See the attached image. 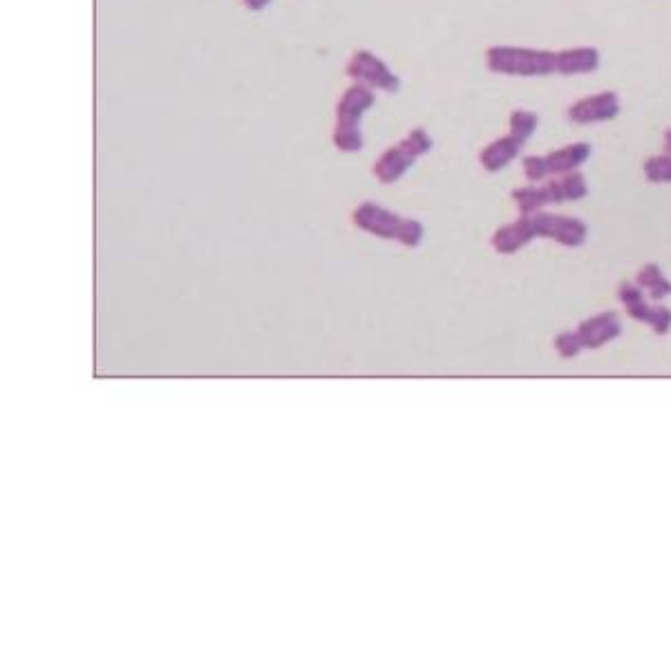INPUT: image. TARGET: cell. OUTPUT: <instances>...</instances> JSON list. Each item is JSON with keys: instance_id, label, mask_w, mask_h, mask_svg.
<instances>
[{"instance_id": "8fae6325", "label": "cell", "mask_w": 671, "mask_h": 671, "mask_svg": "<svg viewBox=\"0 0 671 671\" xmlns=\"http://www.w3.org/2000/svg\"><path fill=\"white\" fill-rule=\"evenodd\" d=\"M620 112V99L616 92H600L591 94L575 101L573 106L566 112V117L578 126H591V124H602V121L616 119Z\"/></svg>"}, {"instance_id": "ac0fdd59", "label": "cell", "mask_w": 671, "mask_h": 671, "mask_svg": "<svg viewBox=\"0 0 671 671\" xmlns=\"http://www.w3.org/2000/svg\"><path fill=\"white\" fill-rule=\"evenodd\" d=\"M240 3L249 9V12H262L271 5V0H240Z\"/></svg>"}, {"instance_id": "9a60e30c", "label": "cell", "mask_w": 671, "mask_h": 671, "mask_svg": "<svg viewBox=\"0 0 671 671\" xmlns=\"http://www.w3.org/2000/svg\"><path fill=\"white\" fill-rule=\"evenodd\" d=\"M636 285L645 291L649 300L654 302H660L671 296V280L665 276L658 264H645V267L638 271Z\"/></svg>"}, {"instance_id": "30bf717a", "label": "cell", "mask_w": 671, "mask_h": 671, "mask_svg": "<svg viewBox=\"0 0 671 671\" xmlns=\"http://www.w3.org/2000/svg\"><path fill=\"white\" fill-rule=\"evenodd\" d=\"M618 300L622 302V307H625L631 320L654 329V334L665 336L671 332V309L663 305L651 307L647 294L636 282H622L618 287Z\"/></svg>"}, {"instance_id": "d6986e66", "label": "cell", "mask_w": 671, "mask_h": 671, "mask_svg": "<svg viewBox=\"0 0 671 671\" xmlns=\"http://www.w3.org/2000/svg\"><path fill=\"white\" fill-rule=\"evenodd\" d=\"M663 141H665V153H671V128H669V130H665V137H663Z\"/></svg>"}, {"instance_id": "5b68a950", "label": "cell", "mask_w": 671, "mask_h": 671, "mask_svg": "<svg viewBox=\"0 0 671 671\" xmlns=\"http://www.w3.org/2000/svg\"><path fill=\"white\" fill-rule=\"evenodd\" d=\"M622 334V320L618 311H602L595 314L578 325L573 332H562L557 334L553 340V347L557 356L562 358H575L580 352L587 349H600L609 345L611 340H616Z\"/></svg>"}, {"instance_id": "e0dca14e", "label": "cell", "mask_w": 671, "mask_h": 671, "mask_svg": "<svg viewBox=\"0 0 671 671\" xmlns=\"http://www.w3.org/2000/svg\"><path fill=\"white\" fill-rule=\"evenodd\" d=\"M508 126H510V132H515V135L528 141L535 135L537 126H540V117H537L531 110H515L508 119Z\"/></svg>"}, {"instance_id": "8992f818", "label": "cell", "mask_w": 671, "mask_h": 671, "mask_svg": "<svg viewBox=\"0 0 671 671\" xmlns=\"http://www.w3.org/2000/svg\"><path fill=\"white\" fill-rule=\"evenodd\" d=\"M434 148V139L425 128H412L399 144L387 148L385 153L376 159L374 177L381 184H394L408 173L419 157L428 155Z\"/></svg>"}, {"instance_id": "6da1fadb", "label": "cell", "mask_w": 671, "mask_h": 671, "mask_svg": "<svg viewBox=\"0 0 671 671\" xmlns=\"http://www.w3.org/2000/svg\"><path fill=\"white\" fill-rule=\"evenodd\" d=\"M376 94L365 83H354L336 103V126L332 141L340 153H361L365 144L363 117L374 108Z\"/></svg>"}, {"instance_id": "5bb4252c", "label": "cell", "mask_w": 671, "mask_h": 671, "mask_svg": "<svg viewBox=\"0 0 671 671\" xmlns=\"http://www.w3.org/2000/svg\"><path fill=\"white\" fill-rule=\"evenodd\" d=\"M600 68V52L595 47H571V50L555 52V72L562 77H578L591 74Z\"/></svg>"}, {"instance_id": "52a82bcc", "label": "cell", "mask_w": 671, "mask_h": 671, "mask_svg": "<svg viewBox=\"0 0 671 671\" xmlns=\"http://www.w3.org/2000/svg\"><path fill=\"white\" fill-rule=\"evenodd\" d=\"M591 157V146L578 141L566 148H557L548 155H528L524 157L522 168L528 182L540 184L548 177H560L566 173H575Z\"/></svg>"}, {"instance_id": "3957f363", "label": "cell", "mask_w": 671, "mask_h": 671, "mask_svg": "<svg viewBox=\"0 0 671 671\" xmlns=\"http://www.w3.org/2000/svg\"><path fill=\"white\" fill-rule=\"evenodd\" d=\"M589 195V184L582 173H566L555 179H548L544 184L522 186L513 191V202L519 215L540 213L544 206H557L564 202H578Z\"/></svg>"}, {"instance_id": "4fadbf2b", "label": "cell", "mask_w": 671, "mask_h": 671, "mask_svg": "<svg viewBox=\"0 0 671 671\" xmlns=\"http://www.w3.org/2000/svg\"><path fill=\"white\" fill-rule=\"evenodd\" d=\"M524 144H526V139L508 130V135L495 139L493 144H488L484 150H481L479 162L481 166H484V170H488V173H502L510 162H515V159L519 157Z\"/></svg>"}, {"instance_id": "9c48e42d", "label": "cell", "mask_w": 671, "mask_h": 671, "mask_svg": "<svg viewBox=\"0 0 671 671\" xmlns=\"http://www.w3.org/2000/svg\"><path fill=\"white\" fill-rule=\"evenodd\" d=\"M531 222H533L535 240L544 238L555 244H562V247L578 249L589 238L587 222L578 220V217L540 211V213L531 215Z\"/></svg>"}, {"instance_id": "7a4b0ae2", "label": "cell", "mask_w": 671, "mask_h": 671, "mask_svg": "<svg viewBox=\"0 0 671 671\" xmlns=\"http://www.w3.org/2000/svg\"><path fill=\"white\" fill-rule=\"evenodd\" d=\"M352 222L356 229L372 233L381 240H396L410 249L419 247L425 233L421 222L410 220V217H401L399 213L385 209V206L376 202L358 204L352 213Z\"/></svg>"}, {"instance_id": "7c38bea8", "label": "cell", "mask_w": 671, "mask_h": 671, "mask_svg": "<svg viewBox=\"0 0 671 671\" xmlns=\"http://www.w3.org/2000/svg\"><path fill=\"white\" fill-rule=\"evenodd\" d=\"M535 240L533 233V222L531 215H519L515 222H508L493 233V249L499 255H513L517 251H522L526 244H531Z\"/></svg>"}, {"instance_id": "2e32d148", "label": "cell", "mask_w": 671, "mask_h": 671, "mask_svg": "<svg viewBox=\"0 0 671 671\" xmlns=\"http://www.w3.org/2000/svg\"><path fill=\"white\" fill-rule=\"evenodd\" d=\"M642 173L651 184H671V153L649 157L642 166Z\"/></svg>"}, {"instance_id": "ba28073f", "label": "cell", "mask_w": 671, "mask_h": 671, "mask_svg": "<svg viewBox=\"0 0 671 671\" xmlns=\"http://www.w3.org/2000/svg\"><path fill=\"white\" fill-rule=\"evenodd\" d=\"M345 74L356 83H365L372 90H383L387 94H396L403 85L399 74L383 59H378L372 50H356L347 63Z\"/></svg>"}, {"instance_id": "277c9868", "label": "cell", "mask_w": 671, "mask_h": 671, "mask_svg": "<svg viewBox=\"0 0 671 671\" xmlns=\"http://www.w3.org/2000/svg\"><path fill=\"white\" fill-rule=\"evenodd\" d=\"M486 65L490 72L502 74V77H548V74H555V52L495 45L486 52Z\"/></svg>"}]
</instances>
